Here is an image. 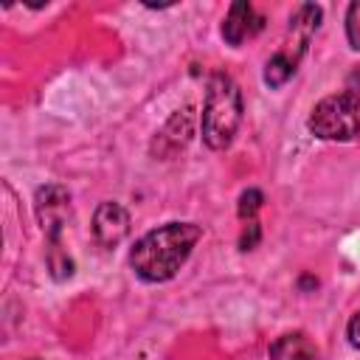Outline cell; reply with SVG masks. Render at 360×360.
Listing matches in <instances>:
<instances>
[{
	"label": "cell",
	"instance_id": "cell-8",
	"mask_svg": "<svg viewBox=\"0 0 360 360\" xmlns=\"http://www.w3.org/2000/svg\"><path fill=\"white\" fill-rule=\"evenodd\" d=\"M270 360H318V349L304 332H284L273 340Z\"/></svg>",
	"mask_w": 360,
	"mask_h": 360
},
{
	"label": "cell",
	"instance_id": "cell-4",
	"mask_svg": "<svg viewBox=\"0 0 360 360\" xmlns=\"http://www.w3.org/2000/svg\"><path fill=\"white\" fill-rule=\"evenodd\" d=\"M307 127L321 141H352L360 132V93L340 90L321 98L312 107Z\"/></svg>",
	"mask_w": 360,
	"mask_h": 360
},
{
	"label": "cell",
	"instance_id": "cell-13",
	"mask_svg": "<svg viewBox=\"0 0 360 360\" xmlns=\"http://www.w3.org/2000/svg\"><path fill=\"white\" fill-rule=\"evenodd\" d=\"M346 338H349V343H352L354 349H360V309L349 318V323H346Z\"/></svg>",
	"mask_w": 360,
	"mask_h": 360
},
{
	"label": "cell",
	"instance_id": "cell-9",
	"mask_svg": "<svg viewBox=\"0 0 360 360\" xmlns=\"http://www.w3.org/2000/svg\"><path fill=\"white\" fill-rule=\"evenodd\" d=\"M48 270H51V276L56 281L73 276V259L62 250V242L59 245H48Z\"/></svg>",
	"mask_w": 360,
	"mask_h": 360
},
{
	"label": "cell",
	"instance_id": "cell-5",
	"mask_svg": "<svg viewBox=\"0 0 360 360\" xmlns=\"http://www.w3.org/2000/svg\"><path fill=\"white\" fill-rule=\"evenodd\" d=\"M34 211L42 233L48 236L51 245H59V236L70 219V191L59 183L39 186L34 194Z\"/></svg>",
	"mask_w": 360,
	"mask_h": 360
},
{
	"label": "cell",
	"instance_id": "cell-3",
	"mask_svg": "<svg viewBox=\"0 0 360 360\" xmlns=\"http://www.w3.org/2000/svg\"><path fill=\"white\" fill-rule=\"evenodd\" d=\"M321 17H323V11L315 3H301L295 8V14L290 17V37H292V42H284L267 59V65H264V84L281 87L284 82L292 79V73H295V68H298V62H301V56H304V51L309 45L312 34L321 25Z\"/></svg>",
	"mask_w": 360,
	"mask_h": 360
},
{
	"label": "cell",
	"instance_id": "cell-11",
	"mask_svg": "<svg viewBox=\"0 0 360 360\" xmlns=\"http://www.w3.org/2000/svg\"><path fill=\"white\" fill-rule=\"evenodd\" d=\"M346 39L354 51H360V0L349 3L346 8Z\"/></svg>",
	"mask_w": 360,
	"mask_h": 360
},
{
	"label": "cell",
	"instance_id": "cell-6",
	"mask_svg": "<svg viewBox=\"0 0 360 360\" xmlns=\"http://www.w3.org/2000/svg\"><path fill=\"white\" fill-rule=\"evenodd\" d=\"M129 233V211L121 202H101L93 214V239L101 248H118Z\"/></svg>",
	"mask_w": 360,
	"mask_h": 360
},
{
	"label": "cell",
	"instance_id": "cell-12",
	"mask_svg": "<svg viewBox=\"0 0 360 360\" xmlns=\"http://www.w3.org/2000/svg\"><path fill=\"white\" fill-rule=\"evenodd\" d=\"M259 239H262V228H259V222H256V219H250V222L242 228L239 248H242V250H253V248L259 245Z\"/></svg>",
	"mask_w": 360,
	"mask_h": 360
},
{
	"label": "cell",
	"instance_id": "cell-14",
	"mask_svg": "<svg viewBox=\"0 0 360 360\" xmlns=\"http://www.w3.org/2000/svg\"><path fill=\"white\" fill-rule=\"evenodd\" d=\"M34 360H37V357H34Z\"/></svg>",
	"mask_w": 360,
	"mask_h": 360
},
{
	"label": "cell",
	"instance_id": "cell-10",
	"mask_svg": "<svg viewBox=\"0 0 360 360\" xmlns=\"http://www.w3.org/2000/svg\"><path fill=\"white\" fill-rule=\"evenodd\" d=\"M262 202H264V194L259 191V188H248V191H242L239 194V205H236V214L242 217V219H253L256 217V211L262 208Z\"/></svg>",
	"mask_w": 360,
	"mask_h": 360
},
{
	"label": "cell",
	"instance_id": "cell-1",
	"mask_svg": "<svg viewBox=\"0 0 360 360\" xmlns=\"http://www.w3.org/2000/svg\"><path fill=\"white\" fill-rule=\"evenodd\" d=\"M200 236L202 231L194 222H166L160 228H152L132 245L129 267L146 284L169 281L188 262Z\"/></svg>",
	"mask_w": 360,
	"mask_h": 360
},
{
	"label": "cell",
	"instance_id": "cell-2",
	"mask_svg": "<svg viewBox=\"0 0 360 360\" xmlns=\"http://www.w3.org/2000/svg\"><path fill=\"white\" fill-rule=\"evenodd\" d=\"M242 124V90L228 73H214L205 87L202 104V141L208 149H228Z\"/></svg>",
	"mask_w": 360,
	"mask_h": 360
},
{
	"label": "cell",
	"instance_id": "cell-7",
	"mask_svg": "<svg viewBox=\"0 0 360 360\" xmlns=\"http://www.w3.org/2000/svg\"><path fill=\"white\" fill-rule=\"evenodd\" d=\"M262 28V20L256 17L253 6L248 0H236L231 3L228 14H225V22H222V39L233 48H239L250 34H256Z\"/></svg>",
	"mask_w": 360,
	"mask_h": 360
}]
</instances>
